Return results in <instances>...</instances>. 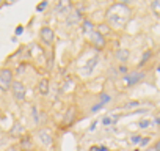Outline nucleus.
I'll list each match as a JSON object with an SVG mask.
<instances>
[{"label":"nucleus","instance_id":"obj_27","mask_svg":"<svg viewBox=\"0 0 160 151\" xmlns=\"http://www.w3.org/2000/svg\"><path fill=\"white\" fill-rule=\"evenodd\" d=\"M157 71H158V72H160V66H158V68H157Z\"/></svg>","mask_w":160,"mask_h":151},{"label":"nucleus","instance_id":"obj_6","mask_svg":"<svg viewBox=\"0 0 160 151\" xmlns=\"http://www.w3.org/2000/svg\"><path fill=\"white\" fill-rule=\"evenodd\" d=\"M88 41L96 47V49H104L105 47V36L99 32V30H94L88 35Z\"/></svg>","mask_w":160,"mask_h":151},{"label":"nucleus","instance_id":"obj_13","mask_svg":"<svg viewBox=\"0 0 160 151\" xmlns=\"http://www.w3.org/2000/svg\"><path fill=\"white\" fill-rule=\"evenodd\" d=\"M129 57H130V52H129L127 49H119V50H116V58H118V61H119L121 65H126V61L129 60Z\"/></svg>","mask_w":160,"mask_h":151},{"label":"nucleus","instance_id":"obj_18","mask_svg":"<svg viewBox=\"0 0 160 151\" xmlns=\"http://www.w3.org/2000/svg\"><path fill=\"white\" fill-rule=\"evenodd\" d=\"M151 57H152V50H146V52L143 54V57H141V61H140V65H138V66H140V68H141V66H144Z\"/></svg>","mask_w":160,"mask_h":151},{"label":"nucleus","instance_id":"obj_1","mask_svg":"<svg viewBox=\"0 0 160 151\" xmlns=\"http://www.w3.org/2000/svg\"><path fill=\"white\" fill-rule=\"evenodd\" d=\"M105 16H107V22H108V25L112 29L121 30V29H124L129 24V21L132 18V10H130V7L127 3L116 2V3L108 7Z\"/></svg>","mask_w":160,"mask_h":151},{"label":"nucleus","instance_id":"obj_16","mask_svg":"<svg viewBox=\"0 0 160 151\" xmlns=\"http://www.w3.org/2000/svg\"><path fill=\"white\" fill-rule=\"evenodd\" d=\"M82 30L85 35H90L91 32H94V25L91 21H83V25H82Z\"/></svg>","mask_w":160,"mask_h":151},{"label":"nucleus","instance_id":"obj_5","mask_svg":"<svg viewBox=\"0 0 160 151\" xmlns=\"http://www.w3.org/2000/svg\"><path fill=\"white\" fill-rule=\"evenodd\" d=\"M39 39H41L42 44L52 46L55 43V32H53V29L52 27H47V25L41 27V30H39Z\"/></svg>","mask_w":160,"mask_h":151},{"label":"nucleus","instance_id":"obj_10","mask_svg":"<svg viewBox=\"0 0 160 151\" xmlns=\"http://www.w3.org/2000/svg\"><path fill=\"white\" fill-rule=\"evenodd\" d=\"M83 21V16H82V13L80 11H71V13H68V18H66V22H68V25L69 27H74V25H78L80 22Z\"/></svg>","mask_w":160,"mask_h":151},{"label":"nucleus","instance_id":"obj_22","mask_svg":"<svg viewBox=\"0 0 160 151\" xmlns=\"http://www.w3.org/2000/svg\"><path fill=\"white\" fill-rule=\"evenodd\" d=\"M47 7H49V2H41V3H38V5H36V11H38V13H41V11H44Z\"/></svg>","mask_w":160,"mask_h":151},{"label":"nucleus","instance_id":"obj_20","mask_svg":"<svg viewBox=\"0 0 160 151\" xmlns=\"http://www.w3.org/2000/svg\"><path fill=\"white\" fill-rule=\"evenodd\" d=\"M118 72L122 76V77H124L126 74H129V68H127V65H119V66H118Z\"/></svg>","mask_w":160,"mask_h":151},{"label":"nucleus","instance_id":"obj_19","mask_svg":"<svg viewBox=\"0 0 160 151\" xmlns=\"http://www.w3.org/2000/svg\"><path fill=\"white\" fill-rule=\"evenodd\" d=\"M151 8H152L154 14L160 18V0H154V2L151 3Z\"/></svg>","mask_w":160,"mask_h":151},{"label":"nucleus","instance_id":"obj_8","mask_svg":"<svg viewBox=\"0 0 160 151\" xmlns=\"http://www.w3.org/2000/svg\"><path fill=\"white\" fill-rule=\"evenodd\" d=\"M110 101H112V96H110L108 93L102 91V93L99 95V101H98V102L91 107V113H98V112H99V110H102V109H104V107L110 102Z\"/></svg>","mask_w":160,"mask_h":151},{"label":"nucleus","instance_id":"obj_24","mask_svg":"<svg viewBox=\"0 0 160 151\" xmlns=\"http://www.w3.org/2000/svg\"><path fill=\"white\" fill-rule=\"evenodd\" d=\"M22 32H24V25H19L16 29V35H22Z\"/></svg>","mask_w":160,"mask_h":151},{"label":"nucleus","instance_id":"obj_25","mask_svg":"<svg viewBox=\"0 0 160 151\" xmlns=\"http://www.w3.org/2000/svg\"><path fill=\"white\" fill-rule=\"evenodd\" d=\"M154 149L155 151H160V140H157V143L154 145Z\"/></svg>","mask_w":160,"mask_h":151},{"label":"nucleus","instance_id":"obj_4","mask_svg":"<svg viewBox=\"0 0 160 151\" xmlns=\"http://www.w3.org/2000/svg\"><path fill=\"white\" fill-rule=\"evenodd\" d=\"M144 77H146V72L137 69V71H130L129 74H126L124 77H122V81H124V85L126 87H133V85L143 82Z\"/></svg>","mask_w":160,"mask_h":151},{"label":"nucleus","instance_id":"obj_17","mask_svg":"<svg viewBox=\"0 0 160 151\" xmlns=\"http://www.w3.org/2000/svg\"><path fill=\"white\" fill-rule=\"evenodd\" d=\"M137 126H138L140 129H148V128H151V126H152V120H148V118L140 120V121L137 123Z\"/></svg>","mask_w":160,"mask_h":151},{"label":"nucleus","instance_id":"obj_26","mask_svg":"<svg viewBox=\"0 0 160 151\" xmlns=\"http://www.w3.org/2000/svg\"><path fill=\"white\" fill-rule=\"evenodd\" d=\"M133 151H141V149H140V148H137V149H133Z\"/></svg>","mask_w":160,"mask_h":151},{"label":"nucleus","instance_id":"obj_3","mask_svg":"<svg viewBox=\"0 0 160 151\" xmlns=\"http://www.w3.org/2000/svg\"><path fill=\"white\" fill-rule=\"evenodd\" d=\"M13 81H14V71L11 68H2L0 69V88L10 90Z\"/></svg>","mask_w":160,"mask_h":151},{"label":"nucleus","instance_id":"obj_14","mask_svg":"<svg viewBox=\"0 0 160 151\" xmlns=\"http://www.w3.org/2000/svg\"><path fill=\"white\" fill-rule=\"evenodd\" d=\"M141 106V101H138V99H132V101H127L126 104H122V109H126V110H135L137 107H140Z\"/></svg>","mask_w":160,"mask_h":151},{"label":"nucleus","instance_id":"obj_11","mask_svg":"<svg viewBox=\"0 0 160 151\" xmlns=\"http://www.w3.org/2000/svg\"><path fill=\"white\" fill-rule=\"evenodd\" d=\"M38 91H39V95H42V96H47L49 95V91H50V81L47 79V77H44V79H41L39 82H38Z\"/></svg>","mask_w":160,"mask_h":151},{"label":"nucleus","instance_id":"obj_15","mask_svg":"<svg viewBox=\"0 0 160 151\" xmlns=\"http://www.w3.org/2000/svg\"><path fill=\"white\" fill-rule=\"evenodd\" d=\"M118 118H119V115H115V117H104V118L101 120V123H102V126H112V124H115V123L118 121Z\"/></svg>","mask_w":160,"mask_h":151},{"label":"nucleus","instance_id":"obj_2","mask_svg":"<svg viewBox=\"0 0 160 151\" xmlns=\"http://www.w3.org/2000/svg\"><path fill=\"white\" fill-rule=\"evenodd\" d=\"M10 91H11L13 98L18 102H24L25 98H27V87L22 81H13V84L10 87Z\"/></svg>","mask_w":160,"mask_h":151},{"label":"nucleus","instance_id":"obj_21","mask_svg":"<svg viewBox=\"0 0 160 151\" xmlns=\"http://www.w3.org/2000/svg\"><path fill=\"white\" fill-rule=\"evenodd\" d=\"M141 138H143V137H141L140 134H133V135L130 137V142H132L133 145H140V142H141Z\"/></svg>","mask_w":160,"mask_h":151},{"label":"nucleus","instance_id":"obj_23","mask_svg":"<svg viewBox=\"0 0 160 151\" xmlns=\"http://www.w3.org/2000/svg\"><path fill=\"white\" fill-rule=\"evenodd\" d=\"M149 142H151V137H143L141 142H140V146H148Z\"/></svg>","mask_w":160,"mask_h":151},{"label":"nucleus","instance_id":"obj_7","mask_svg":"<svg viewBox=\"0 0 160 151\" xmlns=\"http://www.w3.org/2000/svg\"><path fill=\"white\" fill-rule=\"evenodd\" d=\"M75 118H77V109L74 107V106H71V107H68V110H66V113L63 115V121H61V128H69L74 121H75Z\"/></svg>","mask_w":160,"mask_h":151},{"label":"nucleus","instance_id":"obj_9","mask_svg":"<svg viewBox=\"0 0 160 151\" xmlns=\"http://www.w3.org/2000/svg\"><path fill=\"white\" fill-rule=\"evenodd\" d=\"M38 140H39L44 146H50V145L53 143V135H52V132L47 131V129H39V131H38Z\"/></svg>","mask_w":160,"mask_h":151},{"label":"nucleus","instance_id":"obj_12","mask_svg":"<svg viewBox=\"0 0 160 151\" xmlns=\"http://www.w3.org/2000/svg\"><path fill=\"white\" fill-rule=\"evenodd\" d=\"M21 148L22 149H25V151H32L33 149V146H35V142H33V138H32V135H22L21 137Z\"/></svg>","mask_w":160,"mask_h":151}]
</instances>
